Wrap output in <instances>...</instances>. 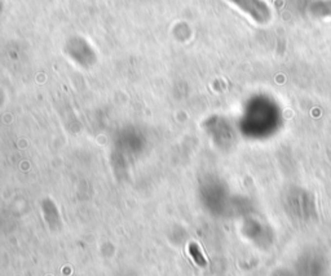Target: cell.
Listing matches in <instances>:
<instances>
[{
  "label": "cell",
  "mask_w": 331,
  "mask_h": 276,
  "mask_svg": "<svg viewBox=\"0 0 331 276\" xmlns=\"http://www.w3.org/2000/svg\"><path fill=\"white\" fill-rule=\"evenodd\" d=\"M189 253H190L191 258L194 259V262L199 267H206L207 266V259L203 256L201 248H199L198 244L190 243L189 244Z\"/></svg>",
  "instance_id": "2"
},
{
  "label": "cell",
  "mask_w": 331,
  "mask_h": 276,
  "mask_svg": "<svg viewBox=\"0 0 331 276\" xmlns=\"http://www.w3.org/2000/svg\"><path fill=\"white\" fill-rule=\"evenodd\" d=\"M236 1L243 8V11L248 12L258 21H264L270 15L268 7L261 0H236Z\"/></svg>",
  "instance_id": "1"
}]
</instances>
